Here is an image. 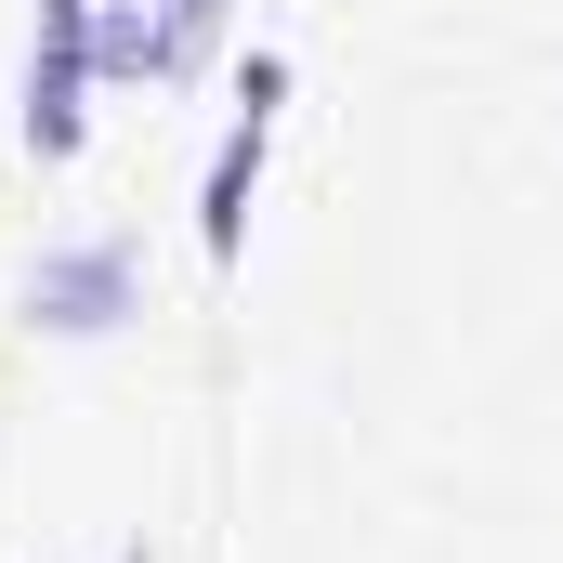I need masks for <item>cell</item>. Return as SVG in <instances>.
<instances>
[{"label": "cell", "instance_id": "6da1fadb", "mask_svg": "<svg viewBox=\"0 0 563 563\" xmlns=\"http://www.w3.org/2000/svg\"><path fill=\"white\" fill-rule=\"evenodd\" d=\"M132 301H144V288H132V250H119V236H79V250H40L26 328H53V341H106Z\"/></svg>", "mask_w": 563, "mask_h": 563}, {"label": "cell", "instance_id": "277c9868", "mask_svg": "<svg viewBox=\"0 0 563 563\" xmlns=\"http://www.w3.org/2000/svg\"><path fill=\"white\" fill-rule=\"evenodd\" d=\"M210 26H223V0H157V79H170V66H197V53H210Z\"/></svg>", "mask_w": 563, "mask_h": 563}, {"label": "cell", "instance_id": "3957f363", "mask_svg": "<svg viewBox=\"0 0 563 563\" xmlns=\"http://www.w3.org/2000/svg\"><path fill=\"white\" fill-rule=\"evenodd\" d=\"M276 92H288V66L263 53V66H250V119L223 132V157H210V197H197V236H210V263H236V250H250V184H263V132H276Z\"/></svg>", "mask_w": 563, "mask_h": 563}, {"label": "cell", "instance_id": "7a4b0ae2", "mask_svg": "<svg viewBox=\"0 0 563 563\" xmlns=\"http://www.w3.org/2000/svg\"><path fill=\"white\" fill-rule=\"evenodd\" d=\"M92 119V0H40V53H26V144L66 157Z\"/></svg>", "mask_w": 563, "mask_h": 563}]
</instances>
